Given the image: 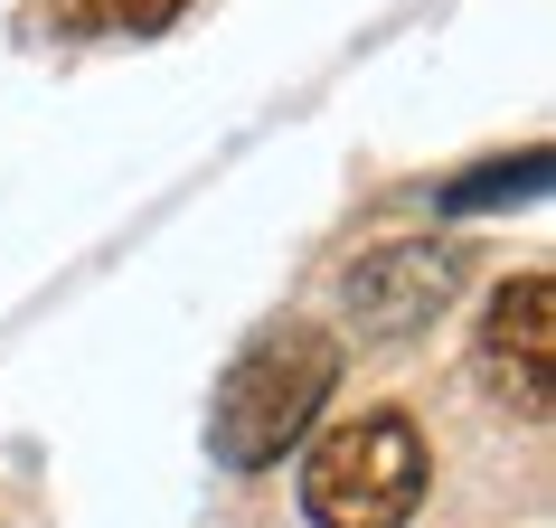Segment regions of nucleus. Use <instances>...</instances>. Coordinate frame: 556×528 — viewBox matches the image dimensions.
Here are the masks:
<instances>
[{
	"mask_svg": "<svg viewBox=\"0 0 556 528\" xmlns=\"http://www.w3.org/2000/svg\"><path fill=\"white\" fill-rule=\"evenodd\" d=\"M330 387H340V350L321 330H264L255 350L217 378V406H207V453L227 472H274L312 425H321Z\"/></svg>",
	"mask_w": 556,
	"mask_h": 528,
	"instance_id": "1",
	"label": "nucleus"
},
{
	"mask_svg": "<svg viewBox=\"0 0 556 528\" xmlns=\"http://www.w3.org/2000/svg\"><path fill=\"white\" fill-rule=\"evenodd\" d=\"M425 435H415L406 406H368L350 425H330L302 463V510L321 528H406L415 500H425Z\"/></svg>",
	"mask_w": 556,
	"mask_h": 528,
	"instance_id": "2",
	"label": "nucleus"
},
{
	"mask_svg": "<svg viewBox=\"0 0 556 528\" xmlns=\"http://www.w3.org/2000/svg\"><path fill=\"white\" fill-rule=\"evenodd\" d=\"M463 293V255L434 246V236H396V246H368V255L340 274V312H350L358 340H415L434 330Z\"/></svg>",
	"mask_w": 556,
	"mask_h": 528,
	"instance_id": "3",
	"label": "nucleus"
},
{
	"mask_svg": "<svg viewBox=\"0 0 556 528\" xmlns=\"http://www.w3.org/2000/svg\"><path fill=\"white\" fill-rule=\"evenodd\" d=\"M481 368L500 397H519L528 415H547L556 397V284L547 274H509L481 312Z\"/></svg>",
	"mask_w": 556,
	"mask_h": 528,
	"instance_id": "4",
	"label": "nucleus"
},
{
	"mask_svg": "<svg viewBox=\"0 0 556 528\" xmlns=\"http://www.w3.org/2000/svg\"><path fill=\"white\" fill-rule=\"evenodd\" d=\"M189 0H58L66 38H161Z\"/></svg>",
	"mask_w": 556,
	"mask_h": 528,
	"instance_id": "5",
	"label": "nucleus"
},
{
	"mask_svg": "<svg viewBox=\"0 0 556 528\" xmlns=\"http://www.w3.org/2000/svg\"><path fill=\"white\" fill-rule=\"evenodd\" d=\"M528 189H547V151L528 142L519 161H491V171H463L443 189V208H500V199H528Z\"/></svg>",
	"mask_w": 556,
	"mask_h": 528,
	"instance_id": "6",
	"label": "nucleus"
}]
</instances>
